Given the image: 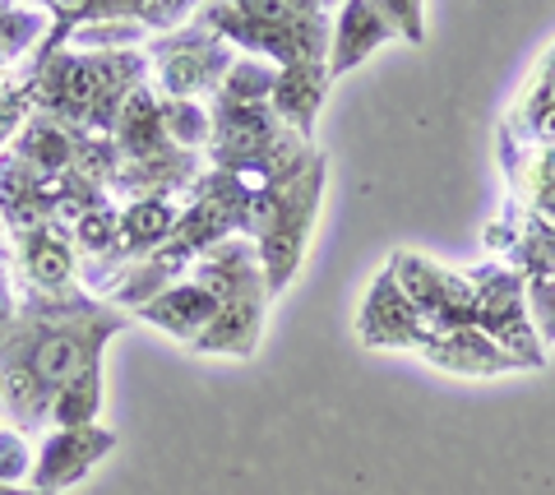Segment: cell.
Wrapping results in <instances>:
<instances>
[{
  "label": "cell",
  "mask_w": 555,
  "mask_h": 495,
  "mask_svg": "<svg viewBox=\"0 0 555 495\" xmlns=\"http://www.w3.org/2000/svg\"><path fill=\"white\" fill-rule=\"evenodd\" d=\"M24 264L42 287H61L69 278V246L61 242V232L42 227V232L24 236Z\"/></svg>",
  "instance_id": "8fae6325"
},
{
  "label": "cell",
  "mask_w": 555,
  "mask_h": 495,
  "mask_svg": "<svg viewBox=\"0 0 555 495\" xmlns=\"http://www.w3.org/2000/svg\"><path fill=\"white\" fill-rule=\"evenodd\" d=\"M0 413H5V403H0Z\"/></svg>",
  "instance_id": "ffe728a7"
},
{
  "label": "cell",
  "mask_w": 555,
  "mask_h": 495,
  "mask_svg": "<svg viewBox=\"0 0 555 495\" xmlns=\"http://www.w3.org/2000/svg\"><path fill=\"white\" fill-rule=\"evenodd\" d=\"M56 14H65V19H79V14H89L93 10V0H47Z\"/></svg>",
  "instance_id": "ac0fdd59"
},
{
  "label": "cell",
  "mask_w": 555,
  "mask_h": 495,
  "mask_svg": "<svg viewBox=\"0 0 555 495\" xmlns=\"http://www.w3.org/2000/svg\"><path fill=\"white\" fill-rule=\"evenodd\" d=\"M0 495H51V491H38V486H10V482H0Z\"/></svg>",
  "instance_id": "d6986e66"
},
{
  "label": "cell",
  "mask_w": 555,
  "mask_h": 495,
  "mask_svg": "<svg viewBox=\"0 0 555 495\" xmlns=\"http://www.w3.org/2000/svg\"><path fill=\"white\" fill-rule=\"evenodd\" d=\"M126 324L102 305L69 301L65 311H28L0 334V403L20 426L51 421L61 389L102 366V343Z\"/></svg>",
  "instance_id": "6da1fadb"
},
{
  "label": "cell",
  "mask_w": 555,
  "mask_h": 495,
  "mask_svg": "<svg viewBox=\"0 0 555 495\" xmlns=\"http://www.w3.org/2000/svg\"><path fill=\"white\" fill-rule=\"evenodd\" d=\"M422 352H430V356H436L440 366H449V370H473V375H495V370L524 366L514 352L495 348V338L477 334L473 324H467V329H444L440 338H430Z\"/></svg>",
  "instance_id": "9c48e42d"
},
{
  "label": "cell",
  "mask_w": 555,
  "mask_h": 495,
  "mask_svg": "<svg viewBox=\"0 0 555 495\" xmlns=\"http://www.w3.org/2000/svg\"><path fill=\"white\" fill-rule=\"evenodd\" d=\"M273 102H278V116H287L297 130H310V121H315V112L324 102V65L320 61L287 65L273 83Z\"/></svg>",
  "instance_id": "30bf717a"
},
{
  "label": "cell",
  "mask_w": 555,
  "mask_h": 495,
  "mask_svg": "<svg viewBox=\"0 0 555 495\" xmlns=\"http://www.w3.org/2000/svg\"><path fill=\"white\" fill-rule=\"evenodd\" d=\"M112 450H116V435L102 431V426H93V421H89V426H56V431L42 440L28 486L56 495V491H65V486L83 482V477H89Z\"/></svg>",
  "instance_id": "277c9868"
},
{
  "label": "cell",
  "mask_w": 555,
  "mask_h": 495,
  "mask_svg": "<svg viewBox=\"0 0 555 495\" xmlns=\"http://www.w3.org/2000/svg\"><path fill=\"white\" fill-rule=\"evenodd\" d=\"M379 14L403 32L408 42H422L426 38V24H422V0H375Z\"/></svg>",
  "instance_id": "5bb4252c"
},
{
  "label": "cell",
  "mask_w": 555,
  "mask_h": 495,
  "mask_svg": "<svg viewBox=\"0 0 555 495\" xmlns=\"http://www.w3.org/2000/svg\"><path fill=\"white\" fill-rule=\"evenodd\" d=\"M393 278L416 305V315H426L440 329H467V324H477V287L463 283L459 273H444L436 264L416 260V255H398Z\"/></svg>",
  "instance_id": "3957f363"
},
{
  "label": "cell",
  "mask_w": 555,
  "mask_h": 495,
  "mask_svg": "<svg viewBox=\"0 0 555 495\" xmlns=\"http://www.w3.org/2000/svg\"><path fill=\"white\" fill-rule=\"evenodd\" d=\"M357 334H361V343H375V348H398V343H422L426 348L430 343V334L422 329V315H416V305L408 301L403 287H398L393 269H385L375 278Z\"/></svg>",
  "instance_id": "8992f818"
},
{
  "label": "cell",
  "mask_w": 555,
  "mask_h": 495,
  "mask_svg": "<svg viewBox=\"0 0 555 495\" xmlns=\"http://www.w3.org/2000/svg\"><path fill=\"white\" fill-rule=\"evenodd\" d=\"M171 204L163 199H144V204H134V209L126 213V246L130 250H149V246H158L167 227H171Z\"/></svg>",
  "instance_id": "7c38bea8"
},
{
  "label": "cell",
  "mask_w": 555,
  "mask_h": 495,
  "mask_svg": "<svg viewBox=\"0 0 555 495\" xmlns=\"http://www.w3.org/2000/svg\"><path fill=\"white\" fill-rule=\"evenodd\" d=\"M393 24L379 14L375 0H343L338 28H334V56H328V75H347L371 56L379 42L393 38Z\"/></svg>",
  "instance_id": "ba28073f"
},
{
  "label": "cell",
  "mask_w": 555,
  "mask_h": 495,
  "mask_svg": "<svg viewBox=\"0 0 555 495\" xmlns=\"http://www.w3.org/2000/svg\"><path fill=\"white\" fill-rule=\"evenodd\" d=\"M477 324L486 329V338H495L500 348H514V356L524 366H542V352L532 343L524 301H518V283L509 273H486L477 283Z\"/></svg>",
  "instance_id": "5b68a950"
},
{
  "label": "cell",
  "mask_w": 555,
  "mask_h": 495,
  "mask_svg": "<svg viewBox=\"0 0 555 495\" xmlns=\"http://www.w3.org/2000/svg\"><path fill=\"white\" fill-rule=\"evenodd\" d=\"M33 464H38V454L28 450V440H24L20 426H0V482L24 486L33 477Z\"/></svg>",
  "instance_id": "4fadbf2b"
},
{
  "label": "cell",
  "mask_w": 555,
  "mask_h": 495,
  "mask_svg": "<svg viewBox=\"0 0 555 495\" xmlns=\"http://www.w3.org/2000/svg\"><path fill=\"white\" fill-rule=\"evenodd\" d=\"M139 315H144L149 324H158V329H167L171 338H181V343L195 348L199 334L218 320V297L208 292L204 283H181V287H167V292L149 297Z\"/></svg>",
  "instance_id": "52a82bcc"
},
{
  "label": "cell",
  "mask_w": 555,
  "mask_h": 495,
  "mask_svg": "<svg viewBox=\"0 0 555 495\" xmlns=\"http://www.w3.org/2000/svg\"><path fill=\"white\" fill-rule=\"evenodd\" d=\"M14 324V292H10V278H5V264H0V334Z\"/></svg>",
  "instance_id": "e0dca14e"
},
{
  "label": "cell",
  "mask_w": 555,
  "mask_h": 495,
  "mask_svg": "<svg viewBox=\"0 0 555 495\" xmlns=\"http://www.w3.org/2000/svg\"><path fill=\"white\" fill-rule=\"evenodd\" d=\"M320 181H324V158L315 153L283 191L255 199V227H259V250H264V287L283 292L297 273L310 218L320 209Z\"/></svg>",
  "instance_id": "7a4b0ae2"
},
{
  "label": "cell",
  "mask_w": 555,
  "mask_h": 495,
  "mask_svg": "<svg viewBox=\"0 0 555 495\" xmlns=\"http://www.w3.org/2000/svg\"><path fill=\"white\" fill-rule=\"evenodd\" d=\"M112 213H89V218H83V223H79V236H83V246H89V250H107L112 246Z\"/></svg>",
  "instance_id": "2e32d148"
},
{
  "label": "cell",
  "mask_w": 555,
  "mask_h": 495,
  "mask_svg": "<svg viewBox=\"0 0 555 495\" xmlns=\"http://www.w3.org/2000/svg\"><path fill=\"white\" fill-rule=\"evenodd\" d=\"M167 130L177 134V140H199L208 126H204L199 107H190V102H171V107H167Z\"/></svg>",
  "instance_id": "9a60e30c"
}]
</instances>
